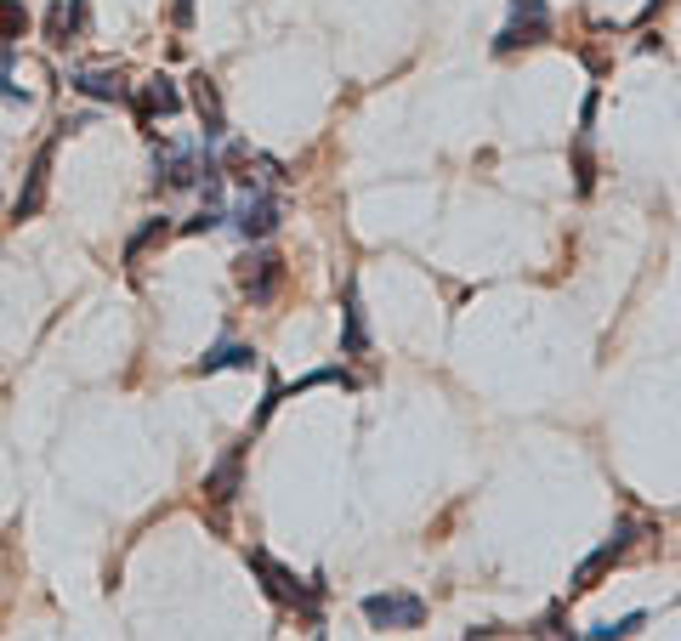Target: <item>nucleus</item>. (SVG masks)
I'll return each instance as SVG.
<instances>
[{
  "label": "nucleus",
  "mask_w": 681,
  "mask_h": 641,
  "mask_svg": "<svg viewBox=\"0 0 681 641\" xmlns=\"http://www.w3.org/2000/svg\"><path fill=\"white\" fill-rule=\"evenodd\" d=\"M540 40H551V6L545 0H511V23L494 35V52L506 57L517 46H540Z\"/></svg>",
  "instance_id": "nucleus-2"
},
{
  "label": "nucleus",
  "mask_w": 681,
  "mask_h": 641,
  "mask_svg": "<svg viewBox=\"0 0 681 641\" xmlns=\"http://www.w3.org/2000/svg\"><path fill=\"white\" fill-rule=\"evenodd\" d=\"M29 35V6L23 0H0V46H18Z\"/></svg>",
  "instance_id": "nucleus-15"
},
{
  "label": "nucleus",
  "mask_w": 681,
  "mask_h": 641,
  "mask_svg": "<svg viewBox=\"0 0 681 641\" xmlns=\"http://www.w3.org/2000/svg\"><path fill=\"white\" fill-rule=\"evenodd\" d=\"M341 347L358 358V352H369V330H364V307H358V284L347 278V335H341Z\"/></svg>",
  "instance_id": "nucleus-14"
},
{
  "label": "nucleus",
  "mask_w": 681,
  "mask_h": 641,
  "mask_svg": "<svg viewBox=\"0 0 681 641\" xmlns=\"http://www.w3.org/2000/svg\"><path fill=\"white\" fill-rule=\"evenodd\" d=\"M86 6L91 0H57L52 12H46V46H57V52L74 46V35L86 29Z\"/></svg>",
  "instance_id": "nucleus-12"
},
{
  "label": "nucleus",
  "mask_w": 681,
  "mask_h": 641,
  "mask_svg": "<svg viewBox=\"0 0 681 641\" xmlns=\"http://www.w3.org/2000/svg\"><path fill=\"white\" fill-rule=\"evenodd\" d=\"M636 534H642V528H636V522H625L613 539H602V545H596V551L574 568V579H568V596H585V590H596V579H602V573H608L613 562L630 551V539H636Z\"/></svg>",
  "instance_id": "nucleus-5"
},
{
  "label": "nucleus",
  "mask_w": 681,
  "mask_h": 641,
  "mask_svg": "<svg viewBox=\"0 0 681 641\" xmlns=\"http://www.w3.org/2000/svg\"><path fill=\"white\" fill-rule=\"evenodd\" d=\"M165 222H171V216H154V222L142 227L137 239L125 244V261H137V256H142V250H148V244H159V239H165V233H171V227H165Z\"/></svg>",
  "instance_id": "nucleus-17"
},
{
  "label": "nucleus",
  "mask_w": 681,
  "mask_h": 641,
  "mask_svg": "<svg viewBox=\"0 0 681 641\" xmlns=\"http://www.w3.org/2000/svg\"><path fill=\"white\" fill-rule=\"evenodd\" d=\"M125 103H137V125L142 137H159L154 120H176L182 114V91H176V80H165V74H154V80H142Z\"/></svg>",
  "instance_id": "nucleus-3"
},
{
  "label": "nucleus",
  "mask_w": 681,
  "mask_h": 641,
  "mask_svg": "<svg viewBox=\"0 0 681 641\" xmlns=\"http://www.w3.org/2000/svg\"><path fill=\"white\" fill-rule=\"evenodd\" d=\"M52 154H57V142H46V148L35 154V165H29V182H23L18 205H12V216H18V222L40 216V205H46V182H52Z\"/></svg>",
  "instance_id": "nucleus-10"
},
{
  "label": "nucleus",
  "mask_w": 681,
  "mask_h": 641,
  "mask_svg": "<svg viewBox=\"0 0 681 641\" xmlns=\"http://www.w3.org/2000/svg\"><path fill=\"white\" fill-rule=\"evenodd\" d=\"M364 619L375 630H415L426 619V602L409 590H386V596H364Z\"/></svg>",
  "instance_id": "nucleus-4"
},
{
  "label": "nucleus",
  "mask_w": 681,
  "mask_h": 641,
  "mask_svg": "<svg viewBox=\"0 0 681 641\" xmlns=\"http://www.w3.org/2000/svg\"><path fill=\"white\" fill-rule=\"evenodd\" d=\"M222 222H227L222 205H205L199 216H193V222H182V233H210V227H222Z\"/></svg>",
  "instance_id": "nucleus-21"
},
{
  "label": "nucleus",
  "mask_w": 681,
  "mask_h": 641,
  "mask_svg": "<svg viewBox=\"0 0 681 641\" xmlns=\"http://www.w3.org/2000/svg\"><path fill=\"white\" fill-rule=\"evenodd\" d=\"M256 364V352L239 347V341H222V347H210L199 364H193V375H222V369H250Z\"/></svg>",
  "instance_id": "nucleus-13"
},
{
  "label": "nucleus",
  "mask_w": 681,
  "mask_h": 641,
  "mask_svg": "<svg viewBox=\"0 0 681 641\" xmlns=\"http://www.w3.org/2000/svg\"><path fill=\"white\" fill-rule=\"evenodd\" d=\"M69 86L80 91V97H91V103H125V97H131L120 69H74Z\"/></svg>",
  "instance_id": "nucleus-11"
},
{
  "label": "nucleus",
  "mask_w": 681,
  "mask_h": 641,
  "mask_svg": "<svg viewBox=\"0 0 681 641\" xmlns=\"http://www.w3.org/2000/svg\"><path fill=\"white\" fill-rule=\"evenodd\" d=\"M250 573L262 579L267 596H273L279 607H296L307 624H318V602H324V579H318V573L313 579H296V573L284 568V562H273L267 551H250Z\"/></svg>",
  "instance_id": "nucleus-1"
},
{
  "label": "nucleus",
  "mask_w": 681,
  "mask_h": 641,
  "mask_svg": "<svg viewBox=\"0 0 681 641\" xmlns=\"http://www.w3.org/2000/svg\"><path fill=\"white\" fill-rule=\"evenodd\" d=\"M12 63H18V52H12V46H0V80L12 74Z\"/></svg>",
  "instance_id": "nucleus-23"
},
{
  "label": "nucleus",
  "mask_w": 681,
  "mask_h": 641,
  "mask_svg": "<svg viewBox=\"0 0 681 641\" xmlns=\"http://www.w3.org/2000/svg\"><path fill=\"white\" fill-rule=\"evenodd\" d=\"M534 636H568V630H562V607H551V613H545V619H540V630H534Z\"/></svg>",
  "instance_id": "nucleus-22"
},
{
  "label": "nucleus",
  "mask_w": 681,
  "mask_h": 641,
  "mask_svg": "<svg viewBox=\"0 0 681 641\" xmlns=\"http://www.w3.org/2000/svg\"><path fill=\"white\" fill-rule=\"evenodd\" d=\"M284 222V205L279 193L262 188V193H239V205H233V227L245 233V239H267V233H279Z\"/></svg>",
  "instance_id": "nucleus-6"
},
{
  "label": "nucleus",
  "mask_w": 681,
  "mask_h": 641,
  "mask_svg": "<svg viewBox=\"0 0 681 641\" xmlns=\"http://www.w3.org/2000/svg\"><path fill=\"white\" fill-rule=\"evenodd\" d=\"M279 284H284V256L279 250H256V256L239 267V290H245L256 307H267V301L279 295Z\"/></svg>",
  "instance_id": "nucleus-7"
},
{
  "label": "nucleus",
  "mask_w": 681,
  "mask_h": 641,
  "mask_svg": "<svg viewBox=\"0 0 681 641\" xmlns=\"http://www.w3.org/2000/svg\"><path fill=\"white\" fill-rule=\"evenodd\" d=\"M239 483H245V443L239 449H227L216 466H210V477H205V500L216 505V511H227V505L239 500Z\"/></svg>",
  "instance_id": "nucleus-8"
},
{
  "label": "nucleus",
  "mask_w": 681,
  "mask_h": 641,
  "mask_svg": "<svg viewBox=\"0 0 681 641\" xmlns=\"http://www.w3.org/2000/svg\"><path fill=\"white\" fill-rule=\"evenodd\" d=\"M647 624V613H630V619H619V624H596V630H585L591 641H613V636H636Z\"/></svg>",
  "instance_id": "nucleus-18"
},
{
  "label": "nucleus",
  "mask_w": 681,
  "mask_h": 641,
  "mask_svg": "<svg viewBox=\"0 0 681 641\" xmlns=\"http://www.w3.org/2000/svg\"><path fill=\"white\" fill-rule=\"evenodd\" d=\"M279 403H284V381L273 375V369H267V392H262V409H256V420H250V432H262L267 420H273V409H279Z\"/></svg>",
  "instance_id": "nucleus-16"
},
{
  "label": "nucleus",
  "mask_w": 681,
  "mask_h": 641,
  "mask_svg": "<svg viewBox=\"0 0 681 641\" xmlns=\"http://www.w3.org/2000/svg\"><path fill=\"white\" fill-rule=\"evenodd\" d=\"M176 23H182V29L193 23V0H176Z\"/></svg>",
  "instance_id": "nucleus-24"
},
{
  "label": "nucleus",
  "mask_w": 681,
  "mask_h": 641,
  "mask_svg": "<svg viewBox=\"0 0 681 641\" xmlns=\"http://www.w3.org/2000/svg\"><path fill=\"white\" fill-rule=\"evenodd\" d=\"M574 176H579V193L596 188V165H591V154H585V137H579V148H574Z\"/></svg>",
  "instance_id": "nucleus-20"
},
{
  "label": "nucleus",
  "mask_w": 681,
  "mask_h": 641,
  "mask_svg": "<svg viewBox=\"0 0 681 641\" xmlns=\"http://www.w3.org/2000/svg\"><path fill=\"white\" fill-rule=\"evenodd\" d=\"M335 381L352 386V375H347V369H313V375H301V381L290 386V392H313V386H335Z\"/></svg>",
  "instance_id": "nucleus-19"
},
{
  "label": "nucleus",
  "mask_w": 681,
  "mask_h": 641,
  "mask_svg": "<svg viewBox=\"0 0 681 641\" xmlns=\"http://www.w3.org/2000/svg\"><path fill=\"white\" fill-rule=\"evenodd\" d=\"M188 103H193V114H199V131H205V142H222V137H227V114H222V97H216V80H210V74H193Z\"/></svg>",
  "instance_id": "nucleus-9"
}]
</instances>
